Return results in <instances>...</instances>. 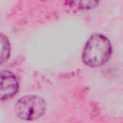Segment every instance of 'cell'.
Instances as JSON below:
<instances>
[{
    "mask_svg": "<svg viewBox=\"0 0 123 123\" xmlns=\"http://www.w3.org/2000/svg\"><path fill=\"white\" fill-rule=\"evenodd\" d=\"M68 4H70L71 6L77 7L79 9H87V8H92L94 6H96L97 4H99L98 1H68Z\"/></svg>",
    "mask_w": 123,
    "mask_h": 123,
    "instance_id": "cell-5",
    "label": "cell"
},
{
    "mask_svg": "<svg viewBox=\"0 0 123 123\" xmlns=\"http://www.w3.org/2000/svg\"><path fill=\"white\" fill-rule=\"evenodd\" d=\"M18 88L19 84L15 75L9 71H2L1 72V99L6 100L13 97L17 94Z\"/></svg>",
    "mask_w": 123,
    "mask_h": 123,
    "instance_id": "cell-3",
    "label": "cell"
},
{
    "mask_svg": "<svg viewBox=\"0 0 123 123\" xmlns=\"http://www.w3.org/2000/svg\"><path fill=\"white\" fill-rule=\"evenodd\" d=\"M1 63L3 64L9 58L10 51L9 40L4 34H1Z\"/></svg>",
    "mask_w": 123,
    "mask_h": 123,
    "instance_id": "cell-4",
    "label": "cell"
},
{
    "mask_svg": "<svg viewBox=\"0 0 123 123\" xmlns=\"http://www.w3.org/2000/svg\"><path fill=\"white\" fill-rule=\"evenodd\" d=\"M17 116L25 121H34L44 114L46 110L45 101L35 95H27L17 101L14 107Z\"/></svg>",
    "mask_w": 123,
    "mask_h": 123,
    "instance_id": "cell-2",
    "label": "cell"
},
{
    "mask_svg": "<svg viewBox=\"0 0 123 123\" xmlns=\"http://www.w3.org/2000/svg\"><path fill=\"white\" fill-rule=\"evenodd\" d=\"M112 53V47L110 40L102 34L95 33L91 35L86 43L82 60L88 66L99 67L109 61Z\"/></svg>",
    "mask_w": 123,
    "mask_h": 123,
    "instance_id": "cell-1",
    "label": "cell"
}]
</instances>
